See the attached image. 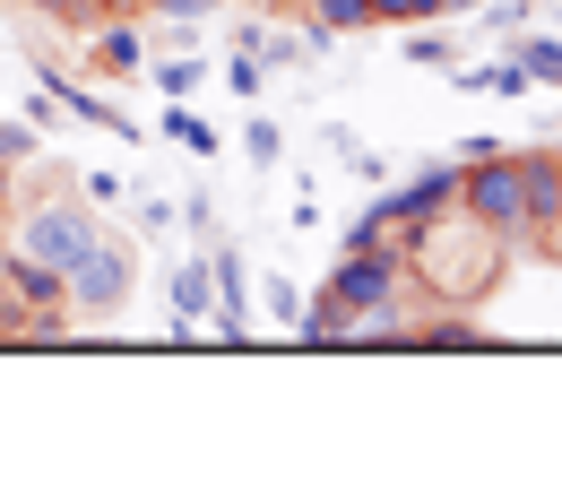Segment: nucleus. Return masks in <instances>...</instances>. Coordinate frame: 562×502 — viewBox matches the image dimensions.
<instances>
[{"label":"nucleus","mask_w":562,"mask_h":502,"mask_svg":"<svg viewBox=\"0 0 562 502\" xmlns=\"http://www.w3.org/2000/svg\"><path fill=\"white\" fill-rule=\"evenodd\" d=\"M416 287V269H407V252L398 243H372V252H347L338 269H329V287L303 294V312H294V338L303 347H347V330L363 312H390V303H407Z\"/></svg>","instance_id":"f257e3e1"},{"label":"nucleus","mask_w":562,"mask_h":502,"mask_svg":"<svg viewBox=\"0 0 562 502\" xmlns=\"http://www.w3.org/2000/svg\"><path fill=\"white\" fill-rule=\"evenodd\" d=\"M502 252H510V243L485 234L468 209H441L416 243H407V269H416L424 303H476V294L493 287V269H502Z\"/></svg>","instance_id":"f03ea898"},{"label":"nucleus","mask_w":562,"mask_h":502,"mask_svg":"<svg viewBox=\"0 0 562 502\" xmlns=\"http://www.w3.org/2000/svg\"><path fill=\"white\" fill-rule=\"evenodd\" d=\"M459 209L476 216L485 234L519 243L528 234V182H519V147H493L476 165H459Z\"/></svg>","instance_id":"7ed1b4c3"},{"label":"nucleus","mask_w":562,"mask_h":502,"mask_svg":"<svg viewBox=\"0 0 562 502\" xmlns=\"http://www.w3.org/2000/svg\"><path fill=\"white\" fill-rule=\"evenodd\" d=\"M131 243H113V234H95L87 252L70 260V321H113L122 303H131Z\"/></svg>","instance_id":"20e7f679"},{"label":"nucleus","mask_w":562,"mask_h":502,"mask_svg":"<svg viewBox=\"0 0 562 502\" xmlns=\"http://www.w3.org/2000/svg\"><path fill=\"white\" fill-rule=\"evenodd\" d=\"M95 234H104V225L87 216V200H61V191H53V200H35V209L18 216V234H9V243H18V252H35V260H53V269L70 278V260L95 243Z\"/></svg>","instance_id":"39448f33"},{"label":"nucleus","mask_w":562,"mask_h":502,"mask_svg":"<svg viewBox=\"0 0 562 502\" xmlns=\"http://www.w3.org/2000/svg\"><path fill=\"white\" fill-rule=\"evenodd\" d=\"M35 70H44V96H53L61 113H78V122H95V131H122V140H139L122 104H104V96H87V87H78V78H61L53 62H44V53H35Z\"/></svg>","instance_id":"423d86ee"},{"label":"nucleus","mask_w":562,"mask_h":502,"mask_svg":"<svg viewBox=\"0 0 562 502\" xmlns=\"http://www.w3.org/2000/svg\"><path fill=\"white\" fill-rule=\"evenodd\" d=\"M209 303H216L209 260H182V269H173V338H200V330H209Z\"/></svg>","instance_id":"0eeeda50"},{"label":"nucleus","mask_w":562,"mask_h":502,"mask_svg":"<svg viewBox=\"0 0 562 502\" xmlns=\"http://www.w3.org/2000/svg\"><path fill=\"white\" fill-rule=\"evenodd\" d=\"M303 26H312V44H329V35H372L381 18H372V0H303Z\"/></svg>","instance_id":"6e6552de"},{"label":"nucleus","mask_w":562,"mask_h":502,"mask_svg":"<svg viewBox=\"0 0 562 502\" xmlns=\"http://www.w3.org/2000/svg\"><path fill=\"white\" fill-rule=\"evenodd\" d=\"M147 62V44H139V26L131 18H95V70H113V78H131Z\"/></svg>","instance_id":"1a4fd4ad"},{"label":"nucleus","mask_w":562,"mask_h":502,"mask_svg":"<svg viewBox=\"0 0 562 502\" xmlns=\"http://www.w3.org/2000/svg\"><path fill=\"white\" fill-rule=\"evenodd\" d=\"M165 140H173V147H191V156H216V147H225V140H216V131H209V122H200V113L182 104V96L165 104Z\"/></svg>","instance_id":"9d476101"},{"label":"nucleus","mask_w":562,"mask_h":502,"mask_svg":"<svg viewBox=\"0 0 562 502\" xmlns=\"http://www.w3.org/2000/svg\"><path fill=\"white\" fill-rule=\"evenodd\" d=\"M468 0H372L381 26H432V18H459Z\"/></svg>","instance_id":"9b49d317"},{"label":"nucleus","mask_w":562,"mask_h":502,"mask_svg":"<svg viewBox=\"0 0 562 502\" xmlns=\"http://www.w3.org/2000/svg\"><path fill=\"white\" fill-rule=\"evenodd\" d=\"M519 70H528V87H562V44H546V35H528L519 53H510Z\"/></svg>","instance_id":"f8f14e48"},{"label":"nucleus","mask_w":562,"mask_h":502,"mask_svg":"<svg viewBox=\"0 0 562 502\" xmlns=\"http://www.w3.org/2000/svg\"><path fill=\"white\" fill-rule=\"evenodd\" d=\"M450 53H459V44H450L441 26H416V35H407V62H424V70H450Z\"/></svg>","instance_id":"ddd939ff"},{"label":"nucleus","mask_w":562,"mask_h":502,"mask_svg":"<svg viewBox=\"0 0 562 502\" xmlns=\"http://www.w3.org/2000/svg\"><path fill=\"white\" fill-rule=\"evenodd\" d=\"M243 147H251V165H278V156H285V131L269 122V113H251V131H243Z\"/></svg>","instance_id":"4468645a"},{"label":"nucleus","mask_w":562,"mask_h":502,"mask_svg":"<svg viewBox=\"0 0 562 502\" xmlns=\"http://www.w3.org/2000/svg\"><path fill=\"white\" fill-rule=\"evenodd\" d=\"M35 156H44V140L26 122H0V165H35Z\"/></svg>","instance_id":"2eb2a0df"},{"label":"nucleus","mask_w":562,"mask_h":502,"mask_svg":"<svg viewBox=\"0 0 562 502\" xmlns=\"http://www.w3.org/2000/svg\"><path fill=\"white\" fill-rule=\"evenodd\" d=\"M147 18H173V26H182V35H191V26H200V18H209L216 0H139Z\"/></svg>","instance_id":"dca6fc26"},{"label":"nucleus","mask_w":562,"mask_h":502,"mask_svg":"<svg viewBox=\"0 0 562 502\" xmlns=\"http://www.w3.org/2000/svg\"><path fill=\"white\" fill-rule=\"evenodd\" d=\"M156 87H165V96H191V87H200V53H191V62H156Z\"/></svg>","instance_id":"f3484780"},{"label":"nucleus","mask_w":562,"mask_h":502,"mask_svg":"<svg viewBox=\"0 0 562 502\" xmlns=\"http://www.w3.org/2000/svg\"><path fill=\"white\" fill-rule=\"evenodd\" d=\"M225 78H234V96H251V104H260V53H234Z\"/></svg>","instance_id":"a211bd4d"},{"label":"nucleus","mask_w":562,"mask_h":502,"mask_svg":"<svg viewBox=\"0 0 562 502\" xmlns=\"http://www.w3.org/2000/svg\"><path fill=\"white\" fill-rule=\"evenodd\" d=\"M269 312H278L285 330H294V312H303V287H294V278H269Z\"/></svg>","instance_id":"6ab92c4d"},{"label":"nucleus","mask_w":562,"mask_h":502,"mask_svg":"<svg viewBox=\"0 0 562 502\" xmlns=\"http://www.w3.org/2000/svg\"><path fill=\"white\" fill-rule=\"evenodd\" d=\"M9 330H18V303H9V294H0V347H9Z\"/></svg>","instance_id":"aec40b11"},{"label":"nucleus","mask_w":562,"mask_h":502,"mask_svg":"<svg viewBox=\"0 0 562 502\" xmlns=\"http://www.w3.org/2000/svg\"><path fill=\"white\" fill-rule=\"evenodd\" d=\"M0 191H9V165H0Z\"/></svg>","instance_id":"412c9836"},{"label":"nucleus","mask_w":562,"mask_h":502,"mask_svg":"<svg viewBox=\"0 0 562 502\" xmlns=\"http://www.w3.org/2000/svg\"><path fill=\"white\" fill-rule=\"evenodd\" d=\"M278 9H303V0H278Z\"/></svg>","instance_id":"4be33fe9"}]
</instances>
